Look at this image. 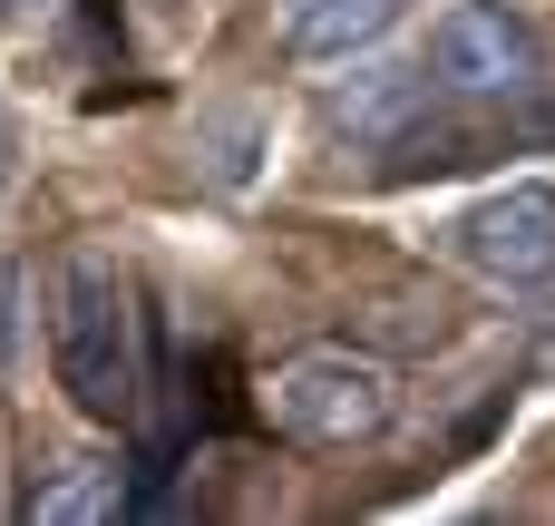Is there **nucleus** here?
Instances as JSON below:
<instances>
[{
    "instance_id": "obj_1",
    "label": "nucleus",
    "mask_w": 555,
    "mask_h": 526,
    "mask_svg": "<svg viewBox=\"0 0 555 526\" xmlns=\"http://www.w3.org/2000/svg\"><path fill=\"white\" fill-rule=\"evenodd\" d=\"M49 361H59V390L78 400V420H127L137 410V312H127L117 264H98V254L59 264Z\"/></svg>"
},
{
    "instance_id": "obj_2",
    "label": "nucleus",
    "mask_w": 555,
    "mask_h": 526,
    "mask_svg": "<svg viewBox=\"0 0 555 526\" xmlns=\"http://www.w3.org/2000/svg\"><path fill=\"white\" fill-rule=\"evenodd\" d=\"M263 410H273V429L302 439V449H361V439L390 429L400 381H390V361H371V351H302V361L273 371Z\"/></svg>"
},
{
    "instance_id": "obj_3",
    "label": "nucleus",
    "mask_w": 555,
    "mask_h": 526,
    "mask_svg": "<svg viewBox=\"0 0 555 526\" xmlns=\"http://www.w3.org/2000/svg\"><path fill=\"white\" fill-rule=\"evenodd\" d=\"M537 68H546V49H537V20L517 0H449L420 78H439L449 98H527Z\"/></svg>"
},
{
    "instance_id": "obj_4",
    "label": "nucleus",
    "mask_w": 555,
    "mask_h": 526,
    "mask_svg": "<svg viewBox=\"0 0 555 526\" xmlns=\"http://www.w3.org/2000/svg\"><path fill=\"white\" fill-rule=\"evenodd\" d=\"M459 264L488 273V283H546L555 273V185L527 176V185H498L488 205L459 215Z\"/></svg>"
},
{
    "instance_id": "obj_5",
    "label": "nucleus",
    "mask_w": 555,
    "mask_h": 526,
    "mask_svg": "<svg viewBox=\"0 0 555 526\" xmlns=\"http://www.w3.org/2000/svg\"><path fill=\"white\" fill-rule=\"evenodd\" d=\"M400 10H410V0H293V29H283V49H293L302 68H332V59L371 49V39H380Z\"/></svg>"
},
{
    "instance_id": "obj_6",
    "label": "nucleus",
    "mask_w": 555,
    "mask_h": 526,
    "mask_svg": "<svg viewBox=\"0 0 555 526\" xmlns=\"http://www.w3.org/2000/svg\"><path fill=\"white\" fill-rule=\"evenodd\" d=\"M117 508H127V478H117V469H68L59 488L29 498L39 526H98V517H117Z\"/></svg>"
}]
</instances>
